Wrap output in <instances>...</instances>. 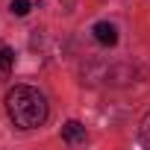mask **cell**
<instances>
[{
	"instance_id": "obj_6",
	"label": "cell",
	"mask_w": 150,
	"mask_h": 150,
	"mask_svg": "<svg viewBox=\"0 0 150 150\" xmlns=\"http://www.w3.org/2000/svg\"><path fill=\"white\" fill-rule=\"evenodd\" d=\"M141 144H147L150 147V112L144 115V121H141Z\"/></svg>"
},
{
	"instance_id": "obj_5",
	"label": "cell",
	"mask_w": 150,
	"mask_h": 150,
	"mask_svg": "<svg viewBox=\"0 0 150 150\" xmlns=\"http://www.w3.org/2000/svg\"><path fill=\"white\" fill-rule=\"evenodd\" d=\"M9 9H12V15L24 18V15L33 9V3H30V0H12V3H9Z\"/></svg>"
},
{
	"instance_id": "obj_2",
	"label": "cell",
	"mask_w": 150,
	"mask_h": 150,
	"mask_svg": "<svg viewBox=\"0 0 150 150\" xmlns=\"http://www.w3.org/2000/svg\"><path fill=\"white\" fill-rule=\"evenodd\" d=\"M91 33H94V38H97L103 47H112V44H118V30H115L109 21H97V24L91 27Z\"/></svg>"
},
{
	"instance_id": "obj_3",
	"label": "cell",
	"mask_w": 150,
	"mask_h": 150,
	"mask_svg": "<svg viewBox=\"0 0 150 150\" xmlns=\"http://www.w3.org/2000/svg\"><path fill=\"white\" fill-rule=\"evenodd\" d=\"M62 138H65V141H71V144L86 141V127H83L80 121H68V124L62 127Z\"/></svg>"
},
{
	"instance_id": "obj_4",
	"label": "cell",
	"mask_w": 150,
	"mask_h": 150,
	"mask_svg": "<svg viewBox=\"0 0 150 150\" xmlns=\"http://www.w3.org/2000/svg\"><path fill=\"white\" fill-rule=\"evenodd\" d=\"M12 68H15V53L6 44H0V80H9Z\"/></svg>"
},
{
	"instance_id": "obj_1",
	"label": "cell",
	"mask_w": 150,
	"mask_h": 150,
	"mask_svg": "<svg viewBox=\"0 0 150 150\" xmlns=\"http://www.w3.org/2000/svg\"><path fill=\"white\" fill-rule=\"evenodd\" d=\"M6 112L21 129H35L47 121V100L33 86H15L6 94Z\"/></svg>"
}]
</instances>
